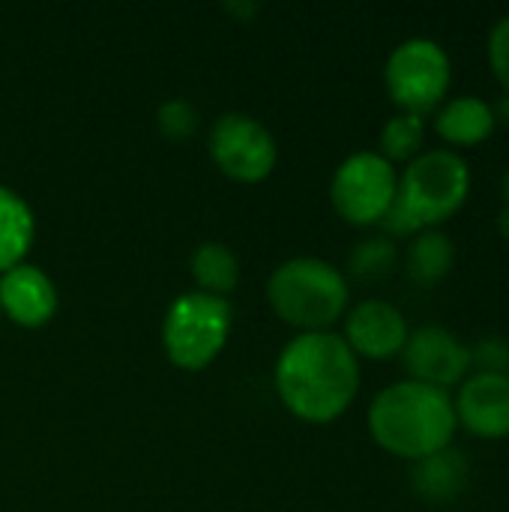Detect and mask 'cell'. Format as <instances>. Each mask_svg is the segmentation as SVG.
Returning <instances> with one entry per match:
<instances>
[{
    "mask_svg": "<svg viewBox=\"0 0 509 512\" xmlns=\"http://www.w3.org/2000/svg\"><path fill=\"white\" fill-rule=\"evenodd\" d=\"M495 228H498V234L509 240V207H504L501 213H498V219H495Z\"/></svg>",
    "mask_w": 509,
    "mask_h": 512,
    "instance_id": "23",
    "label": "cell"
},
{
    "mask_svg": "<svg viewBox=\"0 0 509 512\" xmlns=\"http://www.w3.org/2000/svg\"><path fill=\"white\" fill-rule=\"evenodd\" d=\"M156 126L168 141H186L198 129V108L189 99H165L156 111Z\"/></svg>",
    "mask_w": 509,
    "mask_h": 512,
    "instance_id": "20",
    "label": "cell"
},
{
    "mask_svg": "<svg viewBox=\"0 0 509 512\" xmlns=\"http://www.w3.org/2000/svg\"><path fill=\"white\" fill-rule=\"evenodd\" d=\"M471 183V165L462 153L432 147L402 168L396 201L420 231L441 228L468 204Z\"/></svg>",
    "mask_w": 509,
    "mask_h": 512,
    "instance_id": "4",
    "label": "cell"
},
{
    "mask_svg": "<svg viewBox=\"0 0 509 512\" xmlns=\"http://www.w3.org/2000/svg\"><path fill=\"white\" fill-rule=\"evenodd\" d=\"M501 192H504V207H509V165L504 171V180H501Z\"/></svg>",
    "mask_w": 509,
    "mask_h": 512,
    "instance_id": "25",
    "label": "cell"
},
{
    "mask_svg": "<svg viewBox=\"0 0 509 512\" xmlns=\"http://www.w3.org/2000/svg\"><path fill=\"white\" fill-rule=\"evenodd\" d=\"M228 9H231V12H237L243 21H246V18H252V15L258 12V6H252V3H246V6H228Z\"/></svg>",
    "mask_w": 509,
    "mask_h": 512,
    "instance_id": "24",
    "label": "cell"
},
{
    "mask_svg": "<svg viewBox=\"0 0 509 512\" xmlns=\"http://www.w3.org/2000/svg\"><path fill=\"white\" fill-rule=\"evenodd\" d=\"M273 384L291 417L327 426L354 405L360 393V360L333 330L297 333L276 360Z\"/></svg>",
    "mask_w": 509,
    "mask_h": 512,
    "instance_id": "1",
    "label": "cell"
},
{
    "mask_svg": "<svg viewBox=\"0 0 509 512\" xmlns=\"http://www.w3.org/2000/svg\"><path fill=\"white\" fill-rule=\"evenodd\" d=\"M54 279L36 264H15L0 276V312L24 330H39L57 315Z\"/></svg>",
    "mask_w": 509,
    "mask_h": 512,
    "instance_id": "12",
    "label": "cell"
},
{
    "mask_svg": "<svg viewBox=\"0 0 509 512\" xmlns=\"http://www.w3.org/2000/svg\"><path fill=\"white\" fill-rule=\"evenodd\" d=\"M339 336L345 339V345L354 351L357 360L384 363L402 354L411 336V327L405 315L399 312V306L381 297H369L345 312Z\"/></svg>",
    "mask_w": 509,
    "mask_h": 512,
    "instance_id": "10",
    "label": "cell"
},
{
    "mask_svg": "<svg viewBox=\"0 0 509 512\" xmlns=\"http://www.w3.org/2000/svg\"><path fill=\"white\" fill-rule=\"evenodd\" d=\"M468 483H471V462L459 447L438 450L414 462V471H411V489L429 507L456 504L465 495Z\"/></svg>",
    "mask_w": 509,
    "mask_h": 512,
    "instance_id": "14",
    "label": "cell"
},
{
    "mask_svg": "<svg viewBox=\"0 0 509 512\" xmlns=\"http://www.w3.org/2000/svg\"><path fill=\"white\" fill-rule=\"evenodd\" d=\"M366 423L372 441L384 453L399 456L411 465L453 447V438L459 432L453 396L411 378L384 387L372 399Z\"/></svg>",
    "mask_w": 509,
    "mask_h": 512,
    "instance_id": "2",
    "label": "cell"
},
{
    "mask_svg": "<svg viewBox=\"0 0 509 512\" xmlns=\"http://www.w3.org/2000/svg\"><path fill=\"white\" fill-rule=\"evenodd\" d=\"M267 303L276 318L297 333H324L351 309V282L336 264L315 255H297L270 273Z\"/></svg>",
    "mask_w": 509,
    "mask_h": 512,
    "instance_id": "3",
    "label": "cell"
},
{
    "mask_svg": "<svg viewBox=\"0 0 509 512\" xmlns=\"http://www.w3.org/2000/svg\"><path fill=\"white\" fill-rule=\"evenodd\" d=\"M189 273L195 279V291L210 294V297H222L228 300V294L237 288L240 282V258L234 255V249H228L219 240H207L201 243L192 258H189Z\"/></svg>",
    "mask_w": 509,
    "mask_h": 512,
    "instance_id": "17",
    "label": "cell"
},
{
    "mask_svg": "<svg viewBox=\"0 0 509 512\" xmlns=\"http://www.w3.org/2000/svg\"><path fill=\"white\" fill-rule=\"evenodd\" d=\"M453 84V60L438 39L411 36L399 42L384 63V87L390 102L408 114H432L447 102Z\"/></svg>",
    "mask_w": 509,
    "mask_h": 512,
    "instance_id": "6",
    "label": "cell"
},
{
    "mask_svg": "<svg viewBox=\"0 0 509 512\" xmlns=\"http://www.w3.org/2000/svg\"><path fill=\"white\" fill-rule=\"evenodd\" d=\"M36 237V219L30 204L0 183V276L15 264L27 261V252Z\"/></svg>",
    "mask_w": 509,
    "mask_h": 512,
    "instance_id": "16",
    "label": "cell"
},
{
    "mask_svg": "<svg viewBox=\"0 0 509 512\" xmlns=\"http://www.w3.org/2000/svg\"><path fill=\"white\" fill-rule=\"evenodd\" d=\"M399 357L411 381L447 393L450 387H459L471 375V345H465L453 330L441 324H423L411 330Z\"/></svg>",
    "mask_w": 509,
    "mask_h": 512,
    "instance_id": "9",
    "label": "cell"
},
{
    "mask_svg": "<svg viewBox=\"0 0 509 512\" xmlns=\"http://www.w3.org/2000/svg\"><path fill=\"white\" fill-rule=\"evenodd\" d=\"M435 135L447 144V150H468V147H480L483 141L492 138L498 117L489 99L465 93V96H453L447 99L438 111H435Z\"/></svg>",
    "mask_w": 509,
    "mask_h": 512,
    "instance_id": "13",
    "label": "cell"
},
{
    "mask_svg": "<svg viewBox=\"0 0 509 512\" xmlns=\"http://www.w3.org/2000/svg\"><path fill=\"white\" fill-rule=\"evenodd\" d=\"M471 372L509 375V342L504 336H483L471 345Z\"/></svg>",
    "mask_w": 509,
    "mask_h": 512,
    "instance_id": "21",
    "label": "cell"
},
{
    "mask_svg": "<svg viewBox=\"0 0 509 512\" xmlns=\"http://www.w3.org/2000/svg\"><path fill=\"white\" fill-rule=\"evenodd\" d=\"M381 156L387 162H411L423 153L426 144V120L420 114H408V111H396L384 126H381Z\"/></svg>",
    "mask_w": 509,
    "mask_h": 512,
    "instance_id": "19",
    "label": "cell"
},
{
    "mask_svg": "<svg viewBox=\"0 0 509 512\" xmlns=\"http://www.w3.org/2000/svg\"><path fill=\"white\" fill-rule=\"evenodd\" d=\"M456 267V243L441 228H423L405 249V273L414 285L432 288L444 282Z\"/></svg>",
    "mask_w": 509,
    "mask_h": 512,
    "instance_id": "15",
    "label": "cell"
},
{
    "mask_svg": "<svg viewBox=\"0 0 509 512\" xmlns=\"http://www.w3.org/2000/svg\"><path fill=\"white\" fill-rule=\"evenodd\" d=\"M399 192V171L378 150H357L339 162L330 180V204L354 228L381 225Z\"/></svg>",
    "mask_w": 509,
    "mask_h": 512,
    "instance_id": "7",
    "label": "cell"
},
{
    "mask_svg": "<svg viewBox=\"0 0 509 512\" xmlns=\"http://www.w3.org/2000/svg\"><path fill=\"white\" fill-rule=\"evenodd\" d=\"M486 57H489V69L495 81L501 84L504 96H509V12L492 24L486 36Z\"/></svg>",
    "mask_w": 509,
    "mask_h": 512,
    "instance_id": "22",
    "label": "cell"
},
{
    "mask_svg": "<svg viewBox=\"0 0 509 512\" xmlns=\"http://www.w3.org/2000/svg\"><path fill=\"white\" fill-rule=\"evenodd\" d=\"M234 327L231 303L201 291L180 294L162 318V348L171 366L201 372L219 360Z\"/></svg>",
    "mask_w": 509,
    "mask_h": 512,
    "instance_id": "5",
    "label": "cell"
},
{
    "mask_svg": "<svg viewBox=\"0 0 509 512\" xmlns=\"http://www.w3.org/2000/svg\"><path fill=\"white\" fill-rule=\"evenodd\" d=\"M396 267H399V246H396V240L378 234V237L360 240L348 252V273H345V279L372 285V282H384L387 276H393Z\"/></svg>",
    "mask_w": 509,
    "mask_h": 512,
    "instance_id": "18",
    "label": "cell"
},
{
    "mask_svg": "<svg viewBox=\"0 0 509 512\" xmlns=\"http://www.w3.org/2000/svg\"><path fill=\"white\" fill-rule=\"evenodd\" d=\"M207 153L213 165L237 183H261L273 174L279 162L273 132L243 111H228L213 120L207 135Z\"/></svg>",
    "mask_w": 509,
    "mask_h": 512,
    "instance_id": "8",
    "label": "cell"
},
{
    "mask_svg": "<svg viewBox=\"0 0 509 512\" xmlns=\"http://www.w3.org/2000/svg\"><path fill=\"white\" fill-rule=\"evenodd\" d=\"M456 423L480 441L509 438V375L471 372L453 396Z\"/></svg>",
    "mask_w": 509,
    "mask_h": 512,
    "instance_id": "11",
    "label": "cell"
},
{
    "mask_svg": "<svg viewBox=\"0 0 509 512\" xmlns=\"http://www.w3.org/2000/svg\"><path fill=\"white\" fill-rule=\"evenodd\" d=\"M0 321H3V312H0Z\"/></svg>",
    "mask_w": 509,
    "mask_h": 512,
    "instance_id": "26",
    "label": "cell"
}]
</instances>
